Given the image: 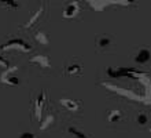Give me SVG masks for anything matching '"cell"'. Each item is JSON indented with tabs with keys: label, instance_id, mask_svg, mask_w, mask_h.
Returning a JSON list of instances; mask_svg holds the SVG:
<instances>
[{
	"label": "cell",
	"instance_id": "6da1fadb",
	"mask_svg": "<svg viewBox=\"0 0 151 138\" xmlns=\"http://www.w3.org/2000/svg\"><path fill=\"white\" fill-rule=\"evenodd\" d=\"M151 58V53L150 50H147V48H142L137 54H136V62H139V64H146L147 61H150Z\"/></svg>",
	"mask_w": 151,
	"mask_h": 138
},
{
	"label": "cell",
	"instance_id": "7a4b0ae2",
	"mask_svg": "<svg viewBox=\"0 0 151 138\" xmlns=\"http://www.w3.org/2000/svg\"><path fill=\"white\" fill-rule=\"evenodd\" d=\"M96 44H98V47L100 48H107L110 47L113 44V39L111 37H109L106 35H102V36H98V39H96Z\"/></svg>",
	"mask_w": 151,
	"mask_h": 138
},
{
	"label": "cell",
	"instance_id": "3957f363",
	"mask_svg": "<svg viewBox=\"0 0 151 138\" xmlns=\"http://www.w3.org/2000/svg\"><path fill=\"white\" fill-rule=\"evenodd\" d=\"M81 71V65L80 64H73L70 66L66 68V72H68L69 75H74V73H78Z\"/></svg>",
	"mask_w": 151,
	"mask_h": 138
},
{
	"label": "cell",
	"instance_id": "277c9868",
	"mask_svg": "<svg viewBox=\"0 0 151 138\" xmlns=\"http://www.w3.org/2000/svg\"><path fill=\"white\" fill-rule=\"evenodd\" d=\"M78 10V7L76 6V4H70L66 10H65V17H72V15H74V12Z\"/></svg>",
	"mask_w": 151,
	"mask_h": 138
},
{
	"label": "cell",
	"instance_id": "5b68a950",
	"mask_svg": "<svg viewBox=\"0 0 151 138\" xmlns=\"http://www.w3.org/2000/svg\"><path fill=\"white\" fill-rule=\"evenodd\" d=\"M36 39L39 40L40 43H43V44L48 43V37H47L45 35H44V33H41V32H39V33L36 35Z\"/></svg>",
	"mask_w": 151,
	"mask_h": 138
},
{
	"label": "cell",
	"instance_id": "8992f818",
	"mask_svg": "<svg viewBox=\"0 0 151 138\" xmlns=\"http://www.w3.org/2000/svg\"><path fill=\"white\" fill-rule=\"evenodd\" d=\"M147 122V116H146V115H139V116H137V123H139V124H144V123Z\"/></svg>",
	"mask_w": 151,
	"mask_h": 138
},
{
	"label": "cell",
	"instance_id": "52a82bcc",
	"mask_svg": "<svg viewBox=\"0 0 151 138\" xmlns=\"http://www.w3.org/2000/svg\"><path fill=\"white\" fill-rule=\"evenodd\" d=\"M19 138H35V135L32 133H24V134H21Z\"/></svg>",
	"mask_w": 151,
	"mask_h": 138
}]
</instances>
